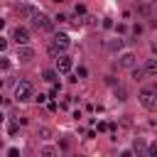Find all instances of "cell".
I'll list each match as a JSON object with an SVG mask.
<instances>
[{"label": "cell", "mask_w": 157, "mask_h": 157, "mask_svg": "<svg viewBox=\"0 0 157 157\" xmlns=\"http://www.w3.org/2000/svg\"><path fill=\"white\" fill-rule=\"evenodd\" d=\"M150 12H152V5H150V2H140V5H137V15H145V17H147Z\"/></svg>", "instance_id": "obj_16"}, {"label": "cell", "mask_w": 157, "mask_h": 157, "mask_svg": "<svg viewBox=\"0 0 157 157\" xmlns=\"http://www.w3.org/2000/svg\"><path fill=\"white\" fill-rule=\"evenodd\" d=\"M17 10H20L22 15H27V17H34V12H37V7H34V5H20Z\"/></svg>", "instance_id": "obj_15"}, {"label": "cell", "mask_w": 157, "mask_h": 157, "mask_svg": "<svg viewBox=\"0 0 157 157\" xmlns=\"http://www.w3.org/2000/svg\"><path fill=\"white\" fill-rule=\"evenodd\" d=\"M74 12H76V15H86V7H83V5H76Z\"/></svg>", "instance_id": "obj_21"}, {"label": "cell", "mask_w": 157, "mask_h": 157, "mask_svg": "<svg viewBox=\"0 0 157 157\" xmlns=\"http://www.w3.org/2000/svg\"><path fill=\"white\" fill-rule=\"evenodd\" d=\"M2 120H5V115H2V113H0V123H2Z\"/></svg>", "instance_id": "obj_29"}, {"label": "cell", "mask_w": 157, "mask_h": 157, "mask_svg": "<svg viewBox=\"0 0 157 157\" xmlns=\"http://www.w3.org/2000/svg\"><path fill=\"white\" fill-rule=\"evenodd\" d=\"M59 152H56V147L54 145H44L42 150H39V157H56Z\"/></svg>", "instance_id": "obj_14"}, {"label": "cell", "mask_w": 157, "mask_h": 157, "mask_svg": "<svg viewBox=\"0 0 157 157\" xmlns=\"http://www.w3.org/2000/svg\"><path fill=\"white\" fill-rule=\"evenodd\" d=\"M7 157H20V150H17V147H10V150H7Z\"/></svg>", "instance_id": "obj_20"}, {"label": "cell", "mask_w": 157, "mask_h": 157, "mask_svg": "<svg viewBox=\"0 0 157 157\" xmlns=\"http://www.w3.org/2000/svg\"><path fill=\"white\" fill-rule=\"evenodd\" d=\"M71 47V39H69V34H64V32H56L54 37H52V42H49V54H54V56H61L66 49Z\"/></svg>", "instance_id": "obj_1"}, {"label": "cell", "mask_w": 157, "mask_h": 157, "mask_svg": "<svg viewBox=\"0 0 157 157\" xmlns=\"http://www.w3.org/2000/svg\"><path fill=\"white\" fill-rule=\"evenodd\" d=\"M2 103H5V98H2V93H0V105H2Z\"/></svg>", "instance_id": "obj_28"}, {"label": "cell", "mask_w": 157, "mask_h": 157, "mask_svg": "<svg viewBox=\"0 0 157 157\" xmlns=\"http://www.w3.org/2000/svg\"><path fill=\"white\" fill-rule=\"evenodd\" d=\"M115 98H118V101H128V91H125L123 86H115Z\"/></svg>", "instance_id": "obj_17"}, {"label": "cell", "mask_w": 157, "mask_h": 157, "mask_svg": "<svg viewBox=\"0 0 157 157\" xmlns=\"http://www.w3.org/2000/svg\"><path fill=\"white\" fill-rule=\"evenodd\" d=\"M52 135H54V130H52V128H47V125H39V128H37V137H42L44 142H47V140H52Z\"/></svg>", "instance_id": "obj_13"}, {"label": "cell", "mask_w": 157, "mask_h": 157, "mask_svg": "<svg viewBox=\"0 0 157 157\" xmlns=\"http://www.w3.org/2000/svg\"><path fill=\"white\" fill-rule=\"evenodd\" d=\"M142 74L145 76H157V59H147L145 66H142Z\"/></svg>", "instance_id": "obj_10"}, {"label": "cell", "mask_w": 157, "mask_h": 157, "mask_svg": "<svg viewBox=\"0 0 157 157\" xmlns=\"http://www.w3.org/2000/svg\"><path fill=\"white\" fill-rule=\"evenodd\" d=\"M130 71H132V78H135V81H142V78H145V74H142L140 66H135V69H130Z\"/></svg>", "instance_id": "obj_18"}, {"label": "cell", "mask_w": 157, "mask_h": 157, "mask_svg": "<svg viewBox=\"0 0 157 157\" xmlns=\"http://www.w3.org/2000/svg\"><path fill=\"white\" fill-rule=\"evenodd\" d=\"M32 25L37 27V29H42V32H52L54 29V20L49 17V15H44V12H34V17H32Z\"/></svg>", "instance_id": "obj_4"}, {"label": "cell", "mask_w": 157, "mask_h": 157, "mask_svg": "<svg viewBox=\"0 0 157 157\" xmlns=\"http://www.w3.org/2000/svg\"><path fill=\"white\" fill-rule=\"evenodd\" d=\"M5 49H7V39H5V37H0V52H5Z\"/></svg>", "instance_id": "obj_23"}, {"label": "cell", "mask_w": 157, "mask_h": 157, "mask_svg": "<svg viewBox=\"0 0 157 157\" xmlns=\"http://www.w3.org/2000/svg\"><path fill=\"white\" fill-rule=\"evenodd\" d=\"M132 152H135L137 157H147V142H145L142 137H137L135 145H132Z\"/></svg>", "instance_id": "obj_9"}, {"label": "cell", "mask_w": 157, "mask_h": 157, "mask_svg": "<svg viewBox=\"0 0 157 157\" xmlns=\"http://www.w3.org/2000/svg\"><path fill=\"white\" fill-rule=\"evenodd\" d=\"M123 47H125V39H120V37H118V39H108V42H105V49H108V52H120Z\"/></svg>", "instance_id": "obj_11"}, {"label": "cell", "mask_w": 157, "mask_h": 157, "mask_svg": "<svg viewBox=\"0 0 157 157\" xmlns=\"http://www.w3.org/2000/svg\"><path fill=\"white\" fill-rule=\"evenodd\" d=\"M32 98H34V86L29 81H20L15 86V101L25 103V101H32Z\"/></svg>", "instance_id": "obj_2"}, {"label": "cell", "mask_w": 157, "mask_h": 157, "mask_svg": "<svg viewBox=\"0 0 157 157\" xmlns=\"http://www.w3.org/2000/svg\"><path fill=\"white\" fill-rule=\"evenodd\" d=\"M137 101H140L142 108L155 110V105H157V93H155V88H142V91L137 93Z\"/></svg>", "instance_id": "obj_3"}, {"label": "cell", "mask_w": 157, "mask_h": 157, "mask_svg": "<svg viewBox=\"0 0 157 157\" xmlns=\"http://www.w3.org/2000/svg\"><path fill=\"white\" fill-rule=\"evenodd\" d=\"M2 27H5V20H0V29H2Z\"/></svg>", "instance_id": "obj_27"}, {"label": "cell", "mask_w": 157, "mask_h": 157, "mask_svg": "<svg viewBox=\"0 0 157 157\" xmlns=\"http://www.w3.org/2000/svg\"><path fill=\"white\" fill-rule=\"evenodd\" d=\"M118 66H123V69H135V66H137V56H135L132 52H123V54L118 56Z\"/></svg>", "instance_id": "obj_6"}, {"label": "cell", "mask_w": 157, "mask_h": 157, "mask_svg": "<svg viewBox=\"0 0 157 157\" xmlns=\"http://www.w3.org/2000/svg\"><path fill=\"white\" fill-rule=\"evenodd\" d=\"M7 66H10V61L7 59H0V69H7Z\"/></svg>", "instance_id": "obj_25"}, {"label": "cell", "mask_w": 157, "mask_h": 157, "mask_svg": "<svg viewBox=\"0 0 157 157\" xmlns=\"http://www.w3.org/2000/svg\"><path fill=\"white\" fill-rule=\"evenodd\" d=\"M120 157H132V152H130V150H125V152H123Z\"/></svg>", "instance_id": "obj_26"}, {"label": "cell", "mask_w": 157, "mask_h": 157, "mask_svg": "<svg viewBox=\"0 0 157 157\" xmlns=\"http://www.w3.org/2000/svg\"><path fill=\"white\" fill-rule=\"evenodd\" d=\"M71 69H74V61H71V56L61 54V56L56 59V69H54V71H56V74H69Z\"/></svg>", "instance_id": "obj_7"}, {"label": "cell", "mask_w": 157, "mask_h": 157, "mask_svg": "<svg viewBox=\"0 0 157 157\" xmlns=\"http://www.w3.org/2000/svg\"><path fill=\"white\" fill-rule=\"evenodd\" d=\"M17 59L20 61H32L34 59V49L32 47H17Z\"/></svg>", "instance_id": "obj_8"}, {"label": "cell", "mask_w": 157, "mask_h": 157, "mask_svg": "<svg viewBox=\"0 0 157 157\" xmlns=\"http://www.w3.org/2000/svg\"><path fill=\"white\" fill-rule=\"evenodd\" d=\"M32 101H37V103H47V96H44V93H39V96H34Z\"/></svg>", "instance_id": "obj_22"}, {"label": "cell", "mask_w": 157, "mask_h": 157, "mask_svg": "<svg viewBox=\"0 0 157 157\" xmlns=\"http://www.w3.org/2000/svg\"><path fill=\"white\" fill-rule=\"evenodd\" d=\"M76 76H81V78H83V76H86V69H83V66H78V69H76Z\"/></svg>", "instance_id": "obj_24"}, {"label": "cell", "mask_w": 157, "mask_h": 157, "mask_svg": "<svg viewBox=\"0 0 157 157\" xmlns=\"http://www.w3.org/2000/svg\"><path fill=\"white\" fill-rule=\"evenodd\" d=\"M7 132H10V135H15V132H17V120H15V123H10V125H7Z\"/></svg>", "instance_id": "obj_19"}, {"label": "cell", "mask_w": 157, "mask_h": 157, "mask_svg": "<svg viewBox=\"0 0 157 157\" xmlns=\"http://www.w3.org/2000/svg\"><path fill=\"white\" fill-rule=\"evenodd\" d=\"M12 42L17 47H29V29L27 27H15L12 29Z\"/></svg>", "instance_id": "obj_5"}, {"label": "cell", "mask_w": 157, "mask_h": 157, "mask_svg": "<svg viewBox=\"0 0 157 157\" xmlns=\"http://www.w3.org/2000/svg\"><path fill=\"white\" fill-rule=\"evenodd\" d=\"M42 78H44L47 83H56V81H59V74H56L54 69H44V71H42Z\"/></svg>", "instance_id": "obj_12"}]
</instances>
